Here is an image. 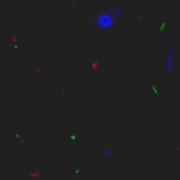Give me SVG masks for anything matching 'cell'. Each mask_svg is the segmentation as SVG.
<instances>
[{
    "instance_id": "obj_1",
    "label": "cell",
    "mask_w": 180,
    "mask_h": 180,
    "mask_svg": "<svg viewBox=\"0 0 180 180\" xmlns=\"http://www.w3.org/2000/svg\"><path fill=\"white\" fill-rule=\"evenodd\" d=\"M92 24L96 30L104 31V32H111L117 28L118 25V18L112 14V11L108 10H98L97 13L93 16Z\"/></svg>"
},
{
    "instance_id": "obj_2",
    "label": "cell",
    "mask_w": 180,
    "mask_h": 180,
    "mask_svg": "<svg viewBox=\"0 0 180 180\" xmlns=\"http://www.w3.org/2000/svg\"><path fill=\"white\" fill-rule=\"evenodd\" d=\"M173 59H174V44L170 42L168 48V53H166V59H165V72L168 75L172 73V66H173Z\"/></svg>"
},
{
    "instance_id": "obj_3",
    "label": "cell",
    "mask_w": 180,
    "mask_h": 180,
    "mask_svg": "<svg viewBox=\"0 0 180 180\" xmlns=\"http://www.w3.org/2000/svg\"><path fill=\"white\" fill-rule=\"evenodd\" d=\"M103 156H106V158H114V149H111V148H106V149H103Z\"/></svg>"
},
{
    "instance_id": "obj_4",
    "label": "cell",
    "mask_w": 180,
    "mask_h": 180,
    "mask_svg": "<svg viewBox=\"0 0 180 180\" xmlns=\"http://www.w3.org/2000/svg\"><path fill=\"white\" fill-rule=\"evenodd\" d=\"M111 11H112V14H114V16L117 17V18H120V16H121V14H122V8H121V7H118V6H115V7L112 8Z\"/></svg>"
},
{
    "instance_id": "obj_5",
    "label": "cell",
    "mask_w": 180,
    "mask_h": 180,
    "mask_svg": "<svg viewBox=\"0 0 180 180\" xmlns=\"http://www.w3.org/2000/svg\"><path fill=\"white\" fill-rule=\"evenodd\" d=\"M48 34H49V32H48V31L45 30V28H42V30L39 31V35H41V37H47Z\"/></svg>"
},
{
    "instance_id": "obj_6",
    "label": "cell",
    "mask_w": 180,
    "mask_h": 180,
    "mask_svg": "<svg viewBox=\"0 0 180 180\" xmlns=\"http://www.w3.org/2000/svg\"><path fill=\"white\" fill-rule=\"evenodd\" d=\"M56 153L61 155V153H62V148H58V149H56Z\"/></svg>"
}]
</instances>
